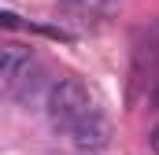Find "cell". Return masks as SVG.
I'll use <instances>...</instances> for the list:
<instances>
[{
	"label": "cell",
	"instance_id": "1",
	"mask_svg": "<svg viewBox=\"0 0 159 155\" xmlns=\"http://www.w3.org/2000/svg\"><path fill=\"white\" fill-rule=\"evenodd\" d=\"M44 104H48V122H52L56 129H63V133H70L78 122H85L89 115H96V111H93V100H89V89L81 85L78 78H59V81H52Z\"/></svg>",
	"mask_w": 159,
	"mask_h": 155
},
{
	"label": "cell",
	"instance_id": "2",
	"mask_svg": "<svg viewBox=\"0 0 159 155\" xmlns=\"http://www.w3.org/2000/svg\"><path fill=\"white\" fill-rule=\"evenodd\" d=\"M70 140L85 148V152H93V148H104L107 140H111V129H107V122L100 115H89L85 122H78L74 129H70Z\"/></svg>",
	"mask_w": 159,
	"mask_h": 155
},
{
	"label": "cell",
	"instance_id": "3",
	"mask_svg": "<svg viewBox=\"0 0 159 155\" xmlns=\"http://www.w3.org/2000/svg\"><path fill=\"white\" fill-rule=\"evenodd\" d=\"M30 63H34V59H30V48H22V44H4V48H0V78H4V85H11Z\"/></svg>",
	"mask_w": 159,
	"mask_h": 155
},
{
	"label": "cell",
	"instance_id": "4",
	"mask_svg": "<svg viewBox=\"0 0 159 155\" xmlns=\"http://www.w3.org/2000/svg\"><path fill=\"white\" fill-rule=\"evenodd\" d=\"M30 30H37V33H44V37H52V41H63V44L74 41V33H67L63 26H30Z\"/></svg>",
	"mask_w": 159,
	"mask_h": 155
},
{
	"label": "cell",
	"instance_id": "5",
	"mask_svg": "<svg viewBox=\"0 0 159 155\" xmlns=\"http://www.w3.org/2000/svg\"><path fill=\"white\" fill-rule=\"evenodd\" d=\"M0 22H4L7 30H15V26H19V15H15V11H0Z\"/></svg>",
	"mask_w": 159,
	"mask_h": 155
},
{
	"label": "cell",
	"instance_id": "6",
	"mask_svg": "<svg viewBox=\"0 0 159 155\" xmlns=\"http://www.w3.org/2000/svg\"><path fill=\"white\" fill-rule=\"evenodd\" d=\"M152 152H159V126L152 129Z\"/></svg>",
	"mask_w": 159,
	"mask_h": 155
}]
</instances>
